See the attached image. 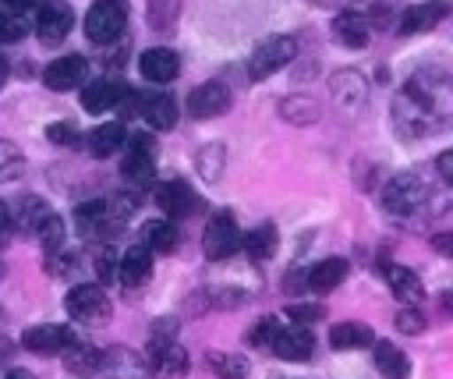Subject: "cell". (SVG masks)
Masks as SVG:
<instances>
[{
	"label": "cell",
	"instance_id": "cell-19",
	"mask_svg": "<svg viewBox=\"0 0 453 379\" xmlns=\"http://www.w3.org/2000/svg\"><path fill=\"white\" fill-rule=\"evenodd\" d=\"M149 276H152V251L142 244L127 248L124 259L117 262V280L124 287H142V283H149Z\"/></svg>",
	"mask_w": 453,
	"mask_h": 379
},
{
	"label": "cell",
	"instance_id": "cell-3",
	"mask_svg": "<svg viewBox=\"0 0 453 379\" xmlns=\"http://www.w3.org/2000/svg\"><path fill=\"white\" fill-rule=\"evenodd\" d=\"M127 25V11L120 0H96L88 11H85V35L99 46L113 43Z\"/></svg>",
	"mask_w": 453,
	"mask_h": 379
},
{
	"label": "cell",
	"instance_id": "cell-6",
	"mask_svg": "<svg viewBox=\"0 0 453 379\" xmlns=\"http://www.w3.org/2000/svg\"><path fill=\"white\" fill-rule=\"evenodd\" d=\"M74 28V11L67 0H42L39 14H35V35L46 46H57L67 39V32Z\"/></svg>",
	"mask_w": 453,
	"mask_h": 379
},
{
	"label": "cell",
	"instance_id": "cell-34",
	"mask_svg": "<svg viewBox=\"0 0 453 379\" xmlns=\"http://www.w3.org/2000/svg\"><path fill=\"white\" fill-rule=\"evenodd\" d=\"M195 166H198V174H202L205 181H219V177H223V166H226V149H223L219 142L202 145L198 156H195Z\"/></svg>",
	"mask_w": 453,
	"mask_h": 379
},
{
	"label": "cell",
	"instance_id": "cell-12",
	"mask_svg": "<svg viewBox=\"0 0 453 379\" xmlns=\"http://www.w3.org/2000/svg\"><path fill=\"white\" fill-rule=\"evenodd\" d=\"M446 14H449V4H446V0H425V4H411V7L400 14L396 32H400V35L428 32V28H435V25H439Z\"/></svg>",
	"mask_w": 453,
	"mask_h": 379
},
{
	"label": "cell",
	"instance_id": "cell-1",
	"mask_svg": "<svg viewBox=\"0 0 453 379\" xmlns=\"http://www.w3.org/2000/svg\"><path fill=\"white\" fill-rule=\"evenodd\" d=\"M297 57V39L294 35H269L262 39L255 50H251V60H248V74L255 81H265L269 74H276L283 64H290Z\"/></svg>",
	"mask_w": 453,
	"mask_h": 379
},
{
	"label": "cell",
	"instance_id": "cell-30",
	"mask_svg": "<svg viewBox=\"0 0 453 379\" xmlns=\"http://www.w3.org/2000/svg\"><path fill=\"white\" fill-rule=\"evenodd\" d=\"M142 237H145L149 251H166V255L180 244V230L173 227V220H149L142 227Z\"/></svg>",
	"mask_w": 453,
	"mask_h": 379
},
{
	"label": "cell",
	"instance_id": "cell-17",
	"mask_svg": "<svg viewBox=\"0 0 453 379\" xmlns=\"http://www.w3.org/2000/svg\"><path fill=\"white\" fill-rule=\"evenodd\" d=\"M188 368H191L188 351H184L177 340L152 347V372H156V379H184Z\"/></svg>",
	"mask_w": 453,
	"mask_h": 379
},
{
	"label": "cell",
	"instance_id": "cell-22",
	"mask_svg": "<svg viewBox=\"0 0 453 379\" xmlns=\"http://www.w3.org/2000/svg\"><path fill=\"white\" fill-rule=\"evenodd\" d=\"M347 280V262L343 259H322V262H315L308 273H304V287L308 290H319V294H326V290H333V287H340Z\"/></svg>",
	"mask_w": 453,
	"mask_h": 379
},
{
	"label": "cell",
	"instance_id": "cell-13",
	"mask_svg": "<svg viewBox=\"0 0 453 379\" xmlns=\"http://www.w3.org/2000/svg\"><path fill=\"white\" fill-rule=\"evenodd\" d=\"M21 344L35 354H60L67 344H74V329L71 326H60V322H42V326H32L25 329Z\"/></svg>",
	"mask_w": 453,
	"mask_h": 379
},
{
	"label": "cell",
	"instance_id": "cell-2",
	"mask_svg": "<svg viewBox=\"0 0 453 379\" xmlns=\"http://www.w3.org/2000/svg\"><path fill=\"white\" fill-rule=\"evenodd\" d=\"M202 248H205L209 262H223L241 248V227L230 209L212 213V220L205 223V234H202Z\"/></svg>",
	"mask_w": 453,
	"mask_h": 379
},
{
	"label": "cell",
	"instance_id": "cell-51",
	"mask_svg": "<svg viewBox=\"0 0 453 379\" xmlns=\"http://www.w3.org/2000/svg\"><path fill=\"white\" fill-rule=\"evenodd\" d=\"M7 379H35V375H32L28 368H11V372H7Z\"/></svg>",
	"mask_w": 453,
	"mask_h": 379
},
{
	"label": "cell",
	"instance_id": "cell-25",
	"mask_svg": "<svg viewBox=\"0 0 453 379\" xmlns=\"http://www.w3.org/2000/svg\"><path fill=\"white\" fill-rule=\"evenodd\" d=\"M386 283H389V290H393L403 305H421V301H425V287H421L418 273L407 269V266H386Z\"/></svg>",
	"mask_w": 453,
	"mask_h": 379
},
{
	"label": "cell",
	"instance_id": "cell-33",
	"mask_svg": "<svg viewBox=\"0 0 453 379\" xmlns=\"http://www.w3.org/2000/svg\"><path fill=\"white\" fill-rule=\"evenodd\" d=\"M64 365H67V372H74V375H92V372L99 368V351L74 340V344L64 347Z\"/></svg>",
	"mask_w": 453,
	"mask_h": 379
},
{
	"label": "cell",
	"instance_id": "cell-44",
	"mask_svg": "<svg viewBox=\"0 0 453 379\" xmlns=\"http://www.w3.org/2000/svg\"><path fill=\"white\" fill-rule=\"evenodd\" d=\"M96 273L103 283H113L117 280V259H113V248H103L99 259H96Z\"/></svg>",
	"mask_w": 453,
	"mask_h": 379
},
{
	"label": "cell",
	"instance_id": "cell-43",
	"mask_svg": "<svg viewBox=\"0 0 453 379\" xmlns=\"http://www.w3.org/2000/svg\"><path fill=\"white\" fill-rule=\"evenodd\" d=\"M25 21L18 18V14H7V11H0V43H18L21 35H25Z\"/></svg>",
	"mask_w": 453,
	"mask_h": 379
},
{
	"label": "cell",
	"instance_id": "cell-36",
	"mask_svg": "<svg viewBox=\"0 0 453 379\" xmlns=\"http://www.w3.org/2000/svg\"><path fill=\"white\" fill-rule=\"evenodd\" d=\"M21 174H25V156H21V149H18L14 142L0 138V184L18 181Z\"/></svg>",
	"mask_w": 453,
	"mask_h": 379
},
{
	"label": "cell",
	"instance_id": "cell-49",
	"mask_svg": "<svg viewBox=\"0 0 453 379\" xmlns=\"http://www.w3.org/2000/svg\"><path fill=\"white\" fill-rule=\"evenodd\" d=\"M290 315H294V319H319L322 308H290Z\"/></svg>",
	"mask_w": 453,
	"mask_h": 379
},
{
	"label": "cell",
	"instance_id": "cell-27",
	"mask_svg": "<svg viewBox=\"0 0 453 379\" xmlns=\"http://www.w3.org/2000/svg\"><path fill=\"white\" fill-rule=\"evenodd\" d=\"M375 340V329L365 326V322H340L329 329V347L333 351H357V347H368Z\"/></svg>",
	"mask_w": 453,
	"mask_h": 379
},
{
	"label": "cell",
	"instance_id": "cell-10",
	"mask_svg": "<svg viewBox=\"0 0 453 379\" xmlns=\"http://www.w3.org/2000/svg\"><path fill=\"white\" fill-rule=\"evenodd\" d=\"M156 205L166 220H184L195 209V191L188 181L173 177V181H159L156 184Z\"/></svg>",
	"mask_w": 453,
	"mask_h": 379
},
{
	"label": "cell",
	"instance_id": "cell-31",
	"mask_svg": "<svg viewBox=\"0 0 453 379\" xmlns=\"http://www.w3.org/2000/svg\"><path fill=\"white\" fill-rule=\"evenodd\" d=\"M280 117H283L287 124L308 128V124L319 120V106H315V99H308V96H287V99H280Z\"/></svg>",
	"mask_w": 453,
	"mask_h": 379
},
{
	"label": "cell",
	"instance_id": "cell-53",
	"mask_svg": "<svg viewBox=\"0 0 453 379\" xmlns=\"http://www.w3.org/2000/svg\"><path fill=\"white\" fill-rule=\"evenodd\" d=\"M0 276H4V262H0Z\"/></svg>",
	"mask_w": 453,
	"mask_h": 379
},
{
	"label": "cell",
	"instance_id": "cell-20",
	"mask_svg": "<svg viewBox=\"0 0 453 379\" xmlns=\"http://www.w3.org/2000/svg\"><path fill=\"white\" fill-rule=\"evenodd\" d=\"M138 113H142V120H145L149 128H156V131H170V128L177 124V103H173V96H166V92H156V96L138 99Z\"/></svg>",
	"mask_w": 453,
	"mask_h": 379
},
{
	"label": "cell",
	"instance_id": "cell-48",
	"mask_svg": "<svg viewBox=\"0 0 453 379\" xmlns=\"http://www.w3.org/2000/svg\"><path fill=\"white\" fill-rule=\"evenodd\" d=\"M35 4H42V0H4V11H7V14H21V11L35 7Z\"/></svg>",
	"mask_w": 453,
	"mask_h": 379
},
{
	"label": "cell",
	"instance_id": "cell-11",
	"mask_svg": "<svg viewBox=\"0 0 453 379\" xmlns=\"http://www.w3.org/2000/svg\"><path fill=\"white\" fill-rule=\"evenodd\" d=\"M329 92H333V99L343 106V110H361L365 106V99H368V78H361V71H354V67H343V71H333V78H329Z\"/></svg>",
	"mask_w": 453,
	"mask_h": 379
},
{
	"label": "cell",
	"instance_id": "cell-9",
	"mask_svg": "<svg viewBox=\"0 0 453 379\" xmlns=\"http://www.w3.org/2000/svg\"><path fill=\"white\" fill-rule=\"evenodd\" d=\"M269 351H273L276 358H283V361H304V358L315 351V333H311L308 326H301V322H294V326H276Z\"/></svg>",
	"mask_w": 453,
	"mask_h": 379
},
{
	"label": "cell",
	"instance_id": "cell-55",
	"mask_svg": "<svg viewBox=\"0 0 453 379\" xmlns=\"http://www.w3.org/2000/svg\"><path fill=\"white\" fill-rule=\"evenodd\" d=\"M273 379H280V375H273Z\"/></svg>",
	"mask_w": 453,
	"mask_h": 379
},
{
	"label": "cell",
	"instance_id": "cell-26",
	"mask_svg": "<svg viewBox=\"0 0 453 379\" xmlns=\"http://www.w3.org/2000/svg\"><path fill=\"white\" fill-rule=\"evenodd\" d=\"M74 220H78V230H81L85 237H96V234H106V230L113 227V220H110V205H106V198H92V202H85V205H78V209H74Z\"/></svg>",
	"mask_w": 453,
	"mask_h": 379
},
{
	"label": "cell",
	"instance_id": "cell-14",
	"mask_svg": "<svg viewBox=\"0 0 453 379\" xmlns=\"http://www.w3.org/2000/svg\"><path fill=\"white\" fill-rule=\"evenodd\" d=\"M138 71H142V78H149L156 85H166L180 74V57L170 46H152L138 57Z\"/></svg>",
	"mask_w": 453,
	"mask_h": 379
},
{
	"label": "cell",
	"instance_id": "cell-42",
	"mask_svg": "<svg viewBox=\"0 0 453 379\" xmlns=\"http://www.w3.org/2000/svg\"><path fill=\"white\" fill-rule=\"evenodd\" d=\"M46 138H50L53 145H81V138H78V128H74L71 120L50 124V128H46Z\"/></svg>",
	"mask_w": 453,
	"mask_h": 379
},
{
	"label": "cell",
	"instance_id": "cell-39",
	"mask_svg": "<svg viewBox=\"0 0 453 379\" xmlns=\"http://www.w3.org/2000/svg\"><path fill=\"white\" fill-rule=\"evenodd\" d=\"M393 326H396L400 333H411V336H418V333H425V312H421L418 305H403V308L396 312Z\"/></svg>",
	"mask_w": 453,
	"mask_h": 379
},
{
	"label": "cell",
	"instance_id": "cell-28",
	"mask_svg": "<svg viewBox=\"0 0 453 379\" xmlns=\"http://www.w3.org/2000/svg\"><path fill=\"white\" fill-rule=\"evenodd\" d=\"M375 344V368L386 375V379H403L411 372V361L407 354L393 344V340H372Z\"/></svg>",
	"mask_w": 453,
	"mask_h": 379
},
{
	"label": "cell",
	"instance_id": "cell-45",
	"mask_svg": "<svg viewBox=\"0 0 453 379\" xmlns=\"http://www.w3.org/2000/svg\"><path fill=\"white\" fill-rule=\"evenodd\" d=\"M124 145H127L131 152H142V156H152V152H156L152 135H127V138H124Z\"/></svg>",
	"mask_w": 453,
	"mask_h": 379
},
{
	"label": "cell",
	"instance_id": "cell-50",
	"mask_svg": "<svg viewBox=\"0 0 453 379\" xmlns=\"http://www.w3.org/2000/svg\"><path fill=\"white\" fill-rule=\"evenodd\" d=\"M7 74H11V64H7V57L0 53V89L7 85Z\"/></svg>",
	"mask_w": 453,
	"mask_h": 379
},
{
	"label": "cell",
	"instance_id": "cell-29",
	"mask_svg": "<svg viewBox=\"0 0 453 379\" xmlns=\"http://www.w3.org/2000/svg\"><path fill=\"white\" fill-rule=\"evenodd\" d=\"M120 177L127 181L131 191H142L156 181V163L152 156H142V152H127V159L120 163Z\"/></svg>",
	"mask_w": 453,
	"mask_h": 379
},
{
	"label": "cell",
	"instance_id": "cell-18",
	"mask_svg": "<svg viewBox=\"0 0 453 379\" xmlns=\"http://www.w3.org/2000/svg\"><path fill=\"white\" fill-rule=\"evenodd\" d=\"M124 92H127V85L110 81V78H96V81H88L81 89V106L88 113H103V110H113L124 99Z\"/></svg>",
	"mask_w": 453,
	"mask_h": 379
},
{
	"label": "cell",
	"instance_id": "cell-24",
	"mask_svg": "<svg viewBox=\"0 0 453 379\" xmlns=\"http://www.w3.org/2000/svg\"><path fill=\"white\" fill-rule=\"evenodd\" d=\"M241 248L251 255V262H265V259L276 255V248H280V234H276L273 223H258V227H251L248 234H241Z\"/></svg>",
	"mask_w": 453,
	"mask_h": 379
},
{
	"label": "cell",
	"instance_id": "cell-40",
	"mask_svg": "<svg viewBox=\"0 0 453 379\" xmlns=\"http://www.w3.org/2000/svg\"><path fill=\"white\" fill-rule=\"evenodd\" d=\"M205 298L216 305V308H241L248 301V290H237V287H212L205 290Z\"/></svg>",
	"mask_w": 453,
	"mask_h": 379
},
{
	"label": "cell",
	"instance_id": "cell-52",
	"mask_svg": "<svg viewBox=\"0 0 453 379\" xmlns=\"http://www.w3.org/2000/svg\"><path fill=\"white\" fill-rule=\"evenodd\" d=\"M435 244H439V251H442V255H449V237H446V234H442V237H435Z\"/></svg>",
	"mask_w": 453,
	"mask_h": 379
},
{
	"label": "cell",
	"instance_id": "cell-5",
	"mask_svg": "<svg viewBox=\"0 0 453 379\" xmlns=\"http://www.w3.org/2000/svg\"><path fill=\"white\" fill-rule=\"evenodd\" d=\"M64 308H67V315L74 322H103L113 305H110V298H106V290L99 283H78V287L67 290Z\"/></svg>",
	"mask_w": 453,
	"mask_h": 379
},
{
	"label": "cell",
	"instance_id": "cell-4",
	"mask_svg": "<svg viewBox=\"0 0 453 379\" xmlns=\"http://www.w3.org/2000/svg\"><path fill=\"white\" fill-rule=\"evenodd\" d=\"M425 198H428V188H425L414 174H396V177L382 188V205H386V213H393V216H411V213H418V209L425 205Z\"/></svg>",
	"mask_w": 453,
	"mask_h": 379
},
{
	"label": "cell",
	"instance_id": "cell-16",
	"mask_svg": "<svg viewBox=\"0 0 453 379\" xmlns=\"http://www.w3.org/2000/svg\"><path fill=\"white\" fill-rule=\"evenodd\" d=\"M439 117L435 113H428L421 103H414L411 96H400V103L393 106V124L407 135V138H418V135H425L432 124H435Z\"/></svg>",
	"mask_w": 453,
	"mask_h": 379
},
{
	"label": "cell",
	"instance_id": "cell-41",
	"mask_svg": "<svg viewBox=\"0 0 453 379\" xmlns=\"http://www.w3.org/2000/svg\"><path fill=\"white\" fill-rule=\"evenodd\" d=\"M276 326H280V319H276V315H265V319H258V322L248 329V336H244V340H248L251 347H269V344H273Z\"/></svg>",
	"mask_w": 453,
	"mask_h": 379
},
{
	"label": "cell",
	"instance_id": "cell-32",
	"mask_svg": "<svg viewBox=\"0 0 453 379\" xmlns=\"http://www.w3.org/2000/svg\"><path fill=\"white\" fill-rule=\"evenodd\" d=\"M50 213H53V209H50L42 198L28 195V198H21V202H18V209L11 213V220H14V227H21L25 234H35V230H39V223H42Z\"/></svg>",
	"mask_w": 453,
	"mask_h": 379
},
{
	"label": "cell",
	"instance_id": "cell-23",
	"mask_svg": "<svg viewBox=\"0 0 453 379\" xmlns=\"http://www.w3.org/2000/svg\"><path fill=\"white\" fill-rule=\"evenodd\" d=\"M333 35H336L343 46L361 50V46L368 43L372 28H368V18H365V14H357V11H340L336 21H333Z\"/></svg>",
	"mask_w": 453,
	"mask_h": 379
},
{
	"label": "cell",
	"instance_id": "cell-21",
	"mask_svg": "<svg viewBox=\"0 0 453 379\" xmlns=\"http://www.w3.org/2000/svg\"><path fill=\"white\" fill-rule=\"evenodd\" d=\"M124 138H127L124 124H120V120H106V124H99V128H92V131L85 135V149H88L96 159H106V156H113V152L124 145Z\"/></svg>",
	"mask_w": 453,
	"mask_h": 379
},
{
	"label": "cell",
	"instance_id": "cell-46",
	"mask_svg": "<svg viewBox=\"0 0 453 379\" xmlns=\"http://www.w3.org/2000/svg\"><path fill=\"white\" fill-rule=\"evenodd\" d=\"M435 166H439V177L449 184V181H453V152H449V149H446V152H439Z\"/></svg>",
	"mask_w": 453,
	"mask_h": 379
},
{
	"label": "cell",
	"instance_id": "cell-8",
	"mask_svg": "<svg viewBox=\"0 0 453 379\" xmlns=\"http://www.w3.org/2000/svg\"><path fill=\"white\" fill-rule=\"evenodd\" d=\"M85 74H88L85 57L67 53V57H57V60H50L42 67V85L53 89V92H71V89L85 85Z\"/></svg>",
	"mask_w": 453,
	"mask_h": 379
},
{
	"label": "cell",
	"instance_id": "cell-38",
	"mask_svg": "<svg viewBox=\"0 0 453 379\" xmlns=\"http://www.w3.org/2000/svg\"><path fill=\"white\" fill-rule=\"evenodd\" d=\"M35 237L42 241V248H46L50 255H53V251H60V244H64V223H60V216H57V213H50V216L39 223Z\"/></svg>",
	"mask_w": 453,
	"mask_h": 379
},
{
	"label": "cell",
	"instance_id": "cell-7",
	"mask_svg": "<svg viewBox=\"0 0 453 379\" xmlns=\"http://www.w3.org/2000/svg\"><path fill=\"white\" fill-rule=\"evenodd\" d=\"M226 110H230V89L223 81H216V78L202 81L198 89L188 92V113L195 120H212V117L226 113Z\"/></svg>",
	"mask_w": 453,
	"mask_h": 379
},
{
	"label": "cell",
	"instance_id": "cell-15",
	"mask_svg": "<svg viewBox=\"0 0 453 379\" xmlns=\"http://www.w3.org/2000/svg\"><path fill=\"white\" fill-rule=\"evenodd\" d=\"M99 368L106 372V379H149L142 354H134L131 347H113L99 354Z\"/></svg>",
	"mask_w": 453,
	"mask_h": 379
},
{
	"label": "cell",
	"instance_id": "cell-47",
	"mask_svg": "<svg viewBox=\"0 0 453 379\" xmlns=\"http://www.w3.org/2000/svg\"><path fill=\"white\" fill-rule=\"evenodd\" d=\"M11 230H14V220H11V209L0 202V244L11 241Z\"/></svg>",
	"mask_w": 453,
	"mask_h": 379
},
{
	"label": "cell",
	"instance_id": "cell-54",
	"mask_svg": "<svg viewBox=\"0 0 453 379\" xmlns=\"http://www.w3.org/2000/svg\"><path fill=\"white\" fill-rule=\"evenodd\" d=\"M0 11H4V0H0Z\"/></svg>",
	"mask_w": 453,
	"mask_h": 379
},
{
	"label": "cell",
	"instance_id": "cell-35",
	"mask_svg": "<svg viewBox=\"0 0 453 379\" xmlns=\"http://www.w3.org/2000/svg\"><path fill=\"white\" fill-rule=\"evenodd\" d=\"M209 368H212L216 379H248V361L241 354L209 351Z\"/></svg>",
	"mask_w": 453,
	"mask_h": 379
},
{
	"label": "cell",
	"instance_id": "cell-37",
	"mask_svg": "<svg viewBox=\"0 0 453 379\" xmlns=\"http://www.w3.org/2000/svg\"><path fill=\"white\" fill-rule=\"evenodd\" d=\"M177 11H180V0H149V25L166 32V28H173Z\"/></svg>",
	"mask_w": 453,
	"mask_h": 379
}]
</instances>
